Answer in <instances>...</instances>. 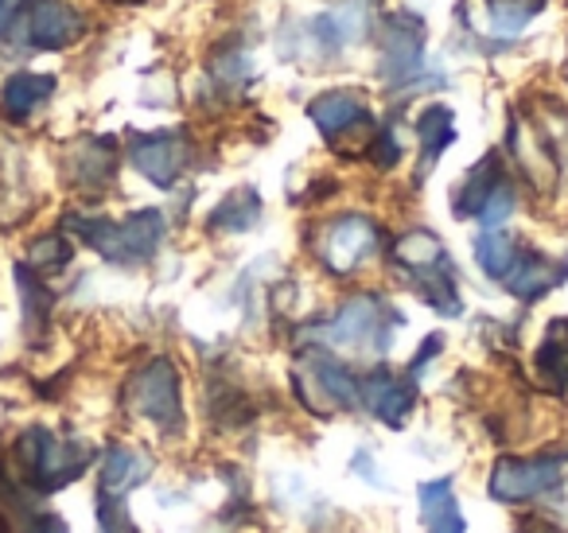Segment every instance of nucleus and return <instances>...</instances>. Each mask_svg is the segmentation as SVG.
Wrapping results in <instances>:
<instances>
[{
	"label": "nucleus",
	"mask_w": 568,
	"mask_h": 533,
	"mask_svg": "<svg viewBox=\"0 0 568 533\" xmlns=\"http://www.w3.org/2000/svg\"><path fill=\"white\" fill-rule=\"evenodd\" d=\"M506 172H503V164H498V152H490V157H483L479 164L471 168V175L464 180V188H459V195H456V214H475L479 219L483 214V207L490 203V199L498 195V191L506 188Z\"/></svg>",
	"instance_id": "14"
},
{
	"label": "nucleus",
	"mask_w": 568,
	"mask_h": 533,
	"mask_svg": "<svg viewBox=\"0 0 568 533\" xmlns=\"http://www.w3.org/2000/svg\"><path fill=\"white\" fill-rule=\"evenodd\" d=\"M24 24V40L36 51H63L82 36V17L67 0H28V9L20 12Z\"/></svg>",
	"instance_id": "7"
},
{
	"label": "nucleus",
	"mask_w": 568,
	"mask_h": 533,
	"mask_svg": "<svg viewBox=\"0 0 568 533\" xmlns=\"http://www.w3.org/2000/svg\"><path fill=\"white\" fill-rule=\"evenodd\" d=\"M17 460H20V471L28 475V483L40 486V491H55V486L71 483V479H79L82 471H87L90 452L79 444H67L55 432L36 424V429L20 432Z\"/></svg>",
	"instance_id": "2"
},
{
	"label": "nucleus",
	"mask_w": 568,
	"mask_h": 533,
	"mask_svg": "<svg viewBox=\"0 0 568 533\" xmlns=\"http://www.w3.org/2000/svg\"><path fill=\"white\" fill-rule=\"evenodd\" d=\"M67 222H71V230H79L87 238V245H94L113 265H144L160 250V242H164V214L160 211H133L121 222L79 219L74 214Z\"/></svg>",
	"instance_id": "1"
},
{
	"label": "nucleus",
	"mask_w": 568,
	"mask_h": 533,
	"mask_svg": "<svg viewBox=\"0 0 568 533\" xmlns=\"http://www.w3.org/2000/svg\"><path fill=\"white\" fill-rule=\"evenodd\" d=\"M537 374L552 390H565L568 385V323H552L549 335L537 346Z\"/></svg>",
	"instance_id": "19"
},
{
	"label": "nucleus",
	"mask_w": 568,
	"mask_h": 533,
	"mask_svg": "<svg viewBox=\"0 0 568 533\" xmlns=\"http://www.w3.org/2000/svg\"><path fill=\"white\" fill-rule=\"evenodd\" d=\"M308 370H312V385H316V390L324 393L335 409H355L358 401H363V398H358V382L351 378V370L343 366L339 359L316 351L308 359Z\"/></svg>",
	"instance_id": "16"
},
{
	"label": "nucleus",
	"mask_w": 568,
	"mask_h": 533,
	"mask_svg": "<svg viewBox=\"0 0 568 533\" xmlns=\"http://www.w3.org/2000/svg\"><path fill=\"white\" fill-rule=\"evenodd\" d=\"M565 281H568V265L549 261L545 253H518L514 269L503 276V289L514 292L518 300H541L545 292H552Z\"/></svg>",
	"instance_id": "11"
},
{
	"label": "nucleus",
	"mask_w": 568,
	"mask_h": 533,
	"mask_svg": "<svg viewBox=\"0 0 568 533\" xmlns=\"http://www.w3.org/2000/svg\"><path fill=\"white\" fill-rule=\"evenodd\" d=\"M71 261V242L59 234H48V238H36L32 242V265L36 269H63Z\"/></svg>",
	"instance_id": "24"
},
{
	"label": "nucleus",
	"mask_w": 568,
	"mask_h": 533,
	"mask_svg": "<svg viewBox=\"0 0 568 533\" xmlns=\"http://www.w3.org/2000/svg\"><path fill=\"white\" fill-rule=\"evenodd\" d=\"M144 479H149V460H144L141 452H133V447L118 444L105 452L102 460V499H118V494L133 491V486H141Z\"/></svg>",
	"instance_id": "17"
},
{
	"label": "nucleus",
	"mask_w": 568,
	"mask_h": 533,
	"mask_svg": "<svg viewBox=\"0 0 568 533\" xmlns=\"http://www.w3.org/2000/svg\"><path fill=\"white\" fill-rule=\"evenodd\" d=\"M417 141H420V160H425V172L444 157L452 141H456V129H452V113L444 105H433L417 118Z\"/></svg>",
	"instance_id": "20"
},
{
	"label": "nucleus",
	"mask_w": 568,
	"mask_h": 533,
	"mask_svg": "<svg viewBox=\"0 0 568 533\" xmlns=\"http://www.w3.org/2000/svg\"><path fill=\"white\" fill-rule=\"evenodd\" d=\"M541 9V0H490V20L495 32L514 36L526 28V20H534V12Z\"/></svg>",
	"instance_id": "23"
},
{
	"label": "nucleus",
	"mask_w": 568,
	"mask_h": 533,
	"mask_svg": "<svg viewBox=\"0 0 568 533\" xmlns=\"http://www.w3.org/2000/svg\"><path fill=\"white\" fill-rule=\"evenodd\" d=\"M308 118L316 121V129L327 141H343V137L358 133V129H371V110H366L363 94L355 90H332V94H320L308 105Z\"/></svg>",
	"instance_id": "9"
},
{
	"label": "nucleus",
	"mask_w": 568,
	"mask_h": 533,
	"mask_svg": "<svg viewBox=\"0 0 568 533\" xmlns=\"http://www.w3.org/2000/svg\"><path fill=\"white\" fill-rule=\"evenodd\" d=\"M521 533H560V530H552L549 522H526L521 525Z\"/></svg>",
	"instance_id": "25"
},
{
	"label": "nucleus",
	"mask_w": 568,
	"mask_h": 533,
	"mask_svg": "<svg viewBox=\"0 0 568 533\" xmlns=\"http://www.w3.org/2000/svg\"><path fill=\"white\" fill-rule=\"evenodd\" d=\"M417 67H420V32L409 36L405 17H389L386 28H382V74L389 82H402Z\"/></svg>",
	"instance_id": "12"
},
{
	"label": "nucleus",
	"mask_w": 568,
	"mask_h": 533,
	"mask_svg": "<svg viewBox=\"0 0 568 533\" xmlns=\"http://www.w3.org/2000/svg\"><path fill=\"white\" fill-rule=\"evenodd\" d=\"M125 401L136 416L152 421L160 432H175L183 424V393L180 374L168 359H152L129 378Z\"/></svg>",
	"instance_id": "3"
},
{
	"label": "nucleus",
	"mask_w": 568,
	"mask_h": 533,
	"mask_svg": "<svg viewBox=\"0 0 568 533\" xmlns=\"http://www.w3.org/2000/svg\"><path fill=\"white\" fill-rule=\"evenodd\" d=\"M51 94H55V79H51V74L20 71L0 90V110L9 113L12 121H24L28 113H36V105H43Z\"/></svg>",
	"instance_id": "15"
},
{
	"label": "nucleus",
	"mask_w": 568,
	"mask_h": 533,
	"mask_svg": "<svg viewBox=\"0 0 568 533\" xmlns=\"http://www.w3.org/2000/svg\"><path fill=\"white\" fill-rule=\"evenodd\" d=\"M261 214V199L257 191L242 188V191H230L226 199L219 203V211L211 214V230H226V234H242L257 222Z\"/></svg>",
	"instance_id": "22"
},
{
	"label": "nucleus",
	"mask_w": 568,
	"mask_h": 533,
	"mask_svg": "<svg viewBox=\"0 0 568 533\" xmlns=\"http://www.w3.org/2000/svg\"><path fill=\"white\" fill-rule=\"evenodd\" d=\"M420 502H425L428 533H467V522H464V514L456 510V499H452L448 479H436V483L420 486Z\"/></svg>",
	"instance_id": "18"
},
{
	"label": "nucleus",
	"mask_w": 568,
	"mask_h": 533,
	"mask_svg": "<svg viewBox=\"0 0 568 533\" xmlns=\"http://www.w3.org/2000/svg\"><path fill=\"white\" fill-rule=\"evenodd\" d=\"M118 172V152H113V141H82L74 144L71 160H67V175H71L74 188H87V191H98L113 180Z\"/></svg>",
	"instance_id": "13"
},
{
	"label": "nucleus",
	"mask_w": 568,
	"mask_h": 533,
	"mask_svg": "<svg viewBox=\"0 0 568 533\" xmlns=\"http://www.w3.org/2000/svg\"><path fill=\"white\" fill-rule=\"evenodd\" d=\"M518 253H521L518 238L506 234V230H487V234L475 242V261H479L483 273L495 276V281H503V276L510 273Z\"/></svg>",
	"instance_id": "21"
},
{
	"label": "nucleus",
	"mask_w": 568,
	"mask_h": 533,
	"mask_svg": "<svg viewBox=\"0 0 568 533\" xmlns=\"http://www.w3.org/2000/svg\"><path fill=\"white\" fill-rule=\"evenodd\" d=\"M125 4H129V0H125ZM133 4H136V0H133Z\"/></svg>",
	"instance_id": "26"
},
{
	"label": "nucleus",
	"mask_w": 568,
	"mask_h": 533,
	"mask_svg": "<svg viewBox=\"0 0 568 533\" xmlns=\"http://www.w3.org/2000/svg\"><path fill=\"white\" fill-rule=\"evenodd\" d=\"M191 157V144L180 129H160V133H136L129 141V164L144 175V180L160 183V188H172L183 175Z\"/></svg>",
	"instance_id": "5"
},
{
	"label": "nucleus",
	"mask_w": 568,
	"mask_h": 533,
	"mask_svg": "<svg viewBox=\"0 0 568 533\" xmlns=\"http://www.w3.org/2000/svg\"><path fill=\"white\" fill-rule=\"evenodd\" d=\"M386 304L374 296H355L339 308L332 323H327V339L339 346H386L389 331H386Z\"/></svg>",
	"instance_id": "8"
},
{
	"label": "nucleus",
	"mask_w": 568,
	"mask_h": 533,
	"mask_svg": "<svg viewBox=\"0 0 568 533\" xmlns=\"http://www.w3.org/2000/svg\"><path fill=\"white\" fill-rule=\"evenodd\" d=\"M565 479V463L557 455H506L490 467V499L518 506V502H534L541 494H549L552 486Z\"/></svg>",
	"instance_id": "4"
},
{
	"label": "nucleus",
	"mask_w": 568,
	"mask_h": 533,
	"mask_svg": "<svg viewBox=\"0 0 568 533\" xmlns=\"http://www.w3.org/2000/svg\"><path fill=\"white\" fill-rule=\"evenodd\" d=\"M374 250H378V227L363 214L332 219L320 234V261L332 273H355Z\"/></svg>",
	"instance_id": "6"
},
{
	"label": "nucleus",
	"mask_w": 568,
	"mask_h": 533,
	"mask_svg": "<svg viewBox=\"0 0 568 533\" xmlns=\"http://www.w3.org/2000/svg\"><path fill=\"white\" fill-rule=\"evenodd\" d=\"M358 398L374 416H382L386 424H402L409 416L413 401H417V385L409 378H397L389 370H374L366 382H358Z\"/></svg>",
	"instance_id": "10"
}]
</instances>
